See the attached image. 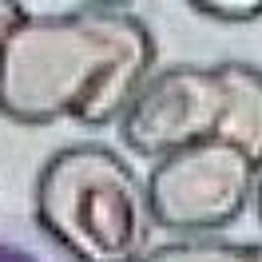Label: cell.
Segmentation results:
<instances>
[{
	"instance_id": "cell-1",
	"label": "cell",
	"mask_w": 262,
	"mask_h": 262,
	"mask_svg": "<svg viewBox=\"0 0 262 262\" xmlns=\"http://www.w3.org/2000/svg\"><path fill=\"white\" fill-rule=\"evenodd\" d=\"M159 44L123 4L28 12L0 44V115L20 127H107L143 88Z\"/></svg>"
},
{
	"instance_id": "cell-2",
	"label": "cell",
	"mask_w": 262,
	"mask_h": 262,
	"mask_svg": "<svg viewBox=\"0 0 262 262\" xmlns=\"http://www.w3.org/2000/svg\"><path fill=\"white\" fill-rule=\"evenodd\" d=\"M36 227L72 262H139L155 219L139 171L103 143L60 147L36 175Z\"/></svg>"
},
{
	"instance_id": "cell-3",
	"label": "cell",
	"mask_w": 262,
	"mask_h": 262,
	"mask_svg": "<svg viewBox=\"0 0 262 262\" xmlns=\"http://www.w3.org/2000/svg\"><path fill=\"white\" fill-rule=\"evenodd\" d=\"M258 167L262 159L227 139H203L155 159L151 175L143 179L155 227L183 238L223 234L254 207Z\"/></svg>"
},
{
	"instance_id": "cell-4",
	"label": "cell",
	"mask_w": 262,
	"mask_h": 262,
	"mask_svg": "<svg viewBox=\"0 0 262 262\" xmlns=\"http://www.w3.org/2000/svg\"><path fill=\"white\" fill-rule=\"evenodd\" d=\"M223 112H227V88L219 64H175L151 72L115 123L123 147L155 163L191 143L219 139Z\"/></svg>"
},
{
	"instance_id": "cell-5",
	"label": "cell",
	"mask_w": 262,
	"mask_h": 262,
	"mask_svg": "<svg viewBox=\"0 0 262 262\" xmlns=\"http://www.w3.org/2000/svg\"><path fill=\"white\" fill-rule=\"evenodd\" d=\"M219 72L227 88V112H223L219 139L262 159V72L243 60H227L219 64Z\"/></svg>"
},
{
	"instance_id": "cell-6",
	"label": "cell",
	"mask_w": 262,
	"mask_h": 262,
	"mask_svg": "<svg viewBox=\"0 0 262 262\" xmlns=\"http://www.w3.org/2000/svg\"><path fill=\"white\" fill-rule=\"evenodd\" d=\"M139 262H262L258 243H230V238H175L151 246Z\"/></svg>"
},
{
	"instance_id": "cell-7",
	"label": "cell",
	"mask_w": 262,
	"mask_h": 262,
	"mask_svg": "<svg viewBox=\"0 0 262 262\" xmlns=\"http://www.w3.org/2000/svg\"><path fill=\"white\" fill-rule=\"evenodd\" d=\"M195 12L211 20H230V24H250V20H258L262 4L258 0H243V4H195Z\"/></svg>"
},
{
	"instance_id": "cell-8",
	"label": "cell",
	"mask_w": 262,
	"mask_h": 262,
	"mask_svg": "<svg viewBox=\"0 0 262 262\" xmlns=\"http://www.w3.org/2000/svg\"><path fill=\"white\" fill-rule=\"evenodd\" d=\"M24 16H28V8H24L20 0H0V44L8 40V32H12L16 24H24Z\"/></svg>"
},
{
	"instance_id": "cell-9",
	"label": "cell",
	"mask_w": 262,
	"mask_h": 262,
	"mask_svg": "<svg viewBox=\"0 0 262 262\" xmlns=\"http://www.w3.org/2000/svg\"><path fill=\"white\" fill-rule=\"evenodd\" d=\"M0 262H40V258H36L32 250H24V246L4 243V238H0Z\"/></svg>"
}]
</instances>
